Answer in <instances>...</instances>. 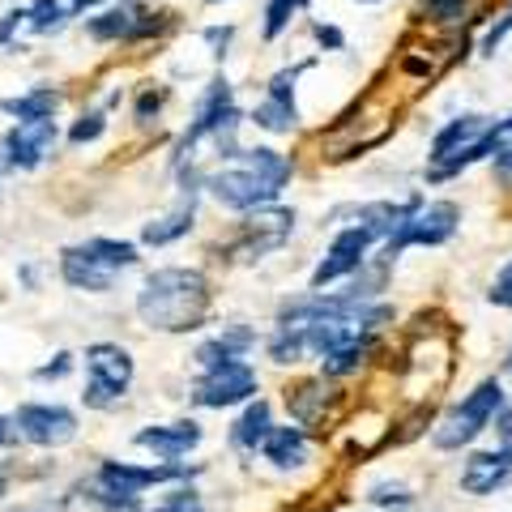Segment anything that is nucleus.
Listing matches in <instances>:
<instances>
[{
    "label": "nucleus",
    "mask_w": 512,
    "mask_h": 512,
    "mask_svg": "<svg viewBox=\"0 0 512 512\" xmlns=\"http://www.w3.org/2000/svg\"><path fill=\"white\" fill-rule=\"evenodd\" d=\"M60 278L69 282L73 291H90V295H107L111 282H116V274H107L103 265H94L77 244L60 252Z\"/></svg>",
    "instance_id": "a211bd4d"
},
{
    "label": "nucleus",
    "mask_w": 512,
    "mask_h": 512,
    "mask_svg": "<svg viewBox=\"0 0 512 512\" xmlns=\"http://www.w3.org/2000/svg\"><path fill=\"white\" fill-rule=\"evenodd\" d=\"M487 299L495 303V308H512V261L500 269V274H495V282H491Z\"/></svg>",
    "instance_id": "e433bc0d"
},
{
    "label": "nucleus",
    "mask_w": 512,
    "mask_h": 512,
    "mask_svg": "<svg viewBox=\"0 0 512 512\" xmlns=\"http://www.w3.org/2000/svg\"><path fill=\"white\" fill-rule=\"evenodd\" d=\"M495 175H500L504 184H512V146L504 154H495Z\"/></svg>",
    "instance_id": "37998d69"
},
{
    "label": "nucleus",
    "mask_w": 512,
    "mask_h": 512,
    "mask_svg": "<svg viewBox=\"0 0 512 512\" xmlns=\"http://www.w3.org/2000/svg\"><path fill=\"white\" fill-rule=\"evenodd\" d=\"M239 107H235V90H231V82L227 77H214L210 86H205V94L197 99V111H192V120H188V128H184V137H180V146H175V154H171V167L180 171V167H188L192 163V154H197V146L205 137L214 141V150H218V158H231L239 154V146H235V133H239Z\"/></svg>",
    "instance_id": "f03ea898"
},
{
    "label": "nucleus",
    "mask_w": 512,
    "mask_h": 512,
    "mask_svg": "<svg viewBox=\"0 0 512 512\" xmlns=\"http://www.w3.org/2000/svg\"><path fill=\"white\" fill-rule=\"evenodd\" d=\"M205 188H210V197L222 205V210H231V214H256V210H265V205H274L282 192L274 184H265L261 175H252L248 167H222V171H210L205 175Z\"/></svg>",
    "instance_id": "423d86ee"
},
{
    "label": "nucleus",
    "mask_w": 512,
    "mask_h": 512,
    "mask_svg": "<svg viewBox=\"0 0 512 512\" xmlns=\"http://www.w3.org/2000/svg\"><path fill=\"white\" fill-rule=\"evenodd\" d=\"M150 18L146 0H116V5H107L103 13H94L86 22V35L94 43H133L137 26Z\"/></svg>",
    "instance_id": "ddd939ff"
},
{
    "label": "nucleus",
    "mask_w": 512,
    "mask_h": 512,
    "mask_svg": "<svg viewBox=\"0 0 512 512\" xmlns=\"http://www.w3.org/2000/svg\"><path fill=\"white\" fill-rule=\"evenodd\" d=\"M60 128L56 120H35V124H13L5 141H0V158L9 171H35L47 154L56 150Z\"/></svg>",
    "instance_id": "f8f14e48"
},
{
    "label": "nucleus",
    "mask_w": 512,
    "mask_h": 512,
    "mask_svg": "<svg viewBox=\"0 0 512 512\" xmlns=\"http://www.w3.org/2000/svg\"><path fill=\"white\" fill-rule=\"evenodd\" d=\"M457 222H461V210L453 201H423V210H414L402 227L393 231V239L380 248V256L393 265V256H402L406 248H414V244H423V248H436V244H444V239H453L457 235Z\"/></svg>",
    "instance_id": "39448f33"
},
{
    "label": "nucleus",
    "mask_w": 512,
    "mask_h": 512,
    "mask_svg": "<svg viewBox=\"0 0 512 512\" xmlns=\"http://www.w3.org/2000/svg\"><path fill=\"white\" fill-rule=\"evenodd\" d=\"M231 163H239V167H248L252 175H261L265 184H274L278 192L291 184V175H295V163L286 154H278V150H269V146H256V150H239Z\"/></svg>",
    "instance_id": "4be33fe9"
},
{
    "label": "nucleus",
    "mask_w": 512,
    "mask_h": 512,
    "mask_svg": "<svg viewBox=\"0 0 512 512\" xmlns=\"http://www.w3.org/2000/svg\"><path fill=\"white\" fill-rule=\"evenodd\" d=\"M13 423H18L22 440L39 444V448H60L77 436V414L64 406H52V402H26L13 414Z\"/></svg>",
    "instance_id": "9b49d317"
},
{
    "label": "nucleus",
    "mask_w": 512,
    "mask_h": 512,
    "mask_svg": "<svg viewBox=\"0 0 512 512\" xmlns=\"http://www.w3.org/2000/svg\"><path fill=\"white\" fill-rule=\"evenodd\" d=\"M231 39H235V26H205V43L214 47V56L222 60L227 56V47H231Z\"/></svg>",
    "instance_id": "ea45409f"
},
{
    "label": "nucleus",
    "mask_w": 512,
    "mask_h": 512,
    "mask_svg": "<svg viewBox=\"0 0 512 512\" xmlns=\"http://www.w3.org/2000/svg\"><path fill=\"white\" fill-rule=\"evenodd\" d=\"M205 5H222V0H205Z\"/></svg>",
    "instance_id": "09e8293b"
},
{
    "label": "nucleus",
    "mask_w": 512,
    "mask_h": 512,
    "mask_svg": "<svg viewBox=\"0 0 512 512\" xmlns=\"http://www.w3.org/2000/svg\"><path fill=\"white\" fill-rule=\"evenodd\" d=\"M133 355L116 342H94L86 346V393L82 402L90 410H111L124 402L128 384H133Z\"/></svg>",
    "instance_id": "7ed1b4c3"
},
{
    "label": "nucleus",
    "mask_w": 512,
    "mask_h": 512,
    "mask_svg": "<svg viewBox=\"0 0 512 512\" xmlns=\"http://www.w3.org/2000/svg\"><path fill=\"white\" fill-rule=\"evenodd\" d=\"M376 239L367 235L359 222H350V227H342L338 235H333V244L325 252V261H320L312 269V291H320V286H333L338 278H355L359 269L367 265V252H372Z\"/></svg>",
    "instance_id": "9d476101"
},
{
    "label": "nucleus",
    "mask_w": 512,
    "mask_h": 512,
    "mask_svg": "<svg viewBox=\"0 0 512 512\" xmlns=\"http://www.w3.org/2000/svg\"><path fill=\"white\" fill-rule=\"evenodd\" d=\"M252 346H256V333H252L248 325H227L222 333H214V338H205V342L197 346V363L205 367V372H210V367L244 359Z\"/></svg>",
    "instance_id": "f3484780"
},
{
    "label": "nucleus",
    "mask_w": 512,
    "mask_h": 512,
    "mask_svg": "<svg viewBox=\"0 0 512 512\" xmlns=\"http://www.w3.org/2000/svg\"><path fill=\"white\" fill-rule=\"evenodd\" d=\"M504 406V389H500V380H483L478 389L466 397L461 406H453L444 414V419L436 423V431H431V444L440 448V453H457V448H466L478 431H483L491 419H495V410Z\"/></svg>",
    "instance_id": "20e7f679"
},
{
    "label": "nucleus",
    "mask_w": 512,
    "mask_h": 512,
    "mask_svg": "<svg viewBox=\"0 0 512 512\" xmlns=\"http://www.w3.org/2000/svg\"><path fill=\"white\" fill-rule=\"evenodd\" d=\"M261 453H265V461H274L278 470H295V466H303L308 461V431L303 427H274L265 436V444H261Z\"/></svg>",
    "instance_id": "aec40b11"
},
{
    "label": "nucleus",
    "mask_w": 512,
    "mask_h": 512,
    "mask_svg": "<svg viewBox=\"0 0 512 512\" xmlns=\"http://www.w3.org/2000/svg\"><path fill=\"white\" fill-rule=\"evenodd\" d=\"M137 316L141 325L158 333H188L201 329L210 316V278L188 265L154 269L146 286L137 291Z\"/></svg>",
    "instance_id": "f257e3e1"
},
{
    "label": "nucleus",
    "mask_w": 512,
    "mask_h": 512,
    "mask_svg": "<svg viewBox=\"0 0 512 512\" xmlns=\"http://www.w3.org/2000/svg\"><path fill=\"white\" fill-rule=\"evenodd\" d=\"M94 265H103L107 274H120V269H133L141 256H137V244H128V239H107V235H94L86 244H77Z\"/></svg>",
    "instance_id": "b1692460"
},
{
    "label": "nucleus",
    "mask_w": 512,
    "mask_h": 512,
    "mask_svg": "<svg viewBox=\"0 0 512 512\" xmlns=\"http://www.w3.org/2000/svg\"><path fill=\"white\" fill-rule=\"evenodd\" d=\"M303 69H308V60H303V64H291V69H278L274 77H269V94H265V99L295 103V82L303 77Z\"/></svg>",
    "instance_id": "7c9ffc66"
},
{
    "label": "nucleus",
    "mask_w": 512,
    "mask_h": 512,
    "mask_svg": "<svg viewBox=\"0 0 512 512\" xmlns=\"http://www.w3.org/2000/svg\"><path fill=\"white\" fill-rule=\"evenodd\" d=\"M504 367H508V376H512V355H508V359H504Z\"/></svg>",
    "instance_id": "49530a36"
},
{
    "label": "nucleus",
    "mask_w": 512,
    "mask_h": 512,
    "mask_svg": "<svg viewBox=\"0 0 512 512\" xmlns=\"http://www.w3.org/2000/svg\"><path fill=\"white\" fill-rule=\"evenodd\" d=\"M372 350H376V333H359V338H350L346 346H338L333 355L320 359V367H325L329 380H342V376H350V372H359L363 359L372 355Z\"/></svg>",
    "instance_id": "393cba45"
},
{
    "label": "nucleus",
    "mask_w": 512,
    "mask_h": 512,
    "mask_svg": "<svg viewBox=\"0 0 512 512\" xmlns=\"http://www.w3.org/2000/svg\"><path fill=\"white\" fill-rule=\"evenodd\" d=\"M512 35V5L500 13V18H495L491 22V30H487V35H483V56H495V47H500L504 39Z\"/></svg>",
    "instance_id": "c9c22d12"
},
{
    "label": "nucleus",
    "mask_w": 512,
    "mask_h": 512,
    "mask_svg": "<svg viewBox=\"0 0 512 512\" xmlns=\"http://www.w3.org/2000/svg\"><path fill=\"white\" fill-rule=\"evenodd\" d=\"M107 133V111L103 107H90V111H82L77 116V124L69 128V141L73 146H90V141H99Z\"/></svg>",
    "instance_id": "c756f323"
},
{
    "label": "nucleus",
    "mask_w": 512,
    "mask_h": 512,
    "mask_svg": "<svg viewBox=\"0 0 512 512\" xmlns=\"http://www.w3.org/2000/svg\"><path fill=\"white\" fill-rule=\"evenodd\" d=\"M22 436H18V423L13 419H0V444H18Z\"/></svg>",
    "instance_id": "c03bdc74"
},
{
    "label": "nucleus",
    "mask_w": 512,
    "mask_h": 512,
    "mask_svg": "<svg viewBox=\"0 0 512 512\" xmlns=\"http://www.w3.org/2000/svg\"><path fill=\"white\" fill-rule=\"evenodd\" d=\"M269 431H274V410H269V402H248V410L239 414L231 427V444L239 453H256Z\"/></svg>",
    "instance_id": "5701e85b"
},
{
    "label": "nucleus",
    "mask_w": 512,
    "mask_h": 512,
    "mask_svg": "<svg viewBox=\"0 0 512 512\" xmlns=\"http://www.w3.org/2000/svg\"><path fill=\"white\" fill-rule=\"evenodd\" d=\"M312 39L325 47V52H342V47H346V35H342V30L333 26V22H316V26H312Z\"/></svg>",
    "instance_id": "58836bf2"
},
{
    "label": "nucleus",
    "mask_w": 512,
    "mask_h": 512,
    "mask_svg": "<svg viewBox=\"0 0 512 512\" xmlns=\"http://www.w3.org/2000/svg\"><path fill=\"white\" fill-rule=\"evenodd\" d=\"M69 372H73V355L69 350H60V355H52V363L35 367V380H64Z\"/></svg>",
    "instance_id": "4c0bfd02"
},
{
    "label": "nucleus",
    "mask_w": 512,
    "mask_h": 512,
    "mask_svg": "<svg viewBox=\"0 0 512 512\" xmlns=\"http://www.w3.org/2000/svg\"><path fill=\"white\" fill-rule=\"evenodd\" d=\"M423 5V13L431 22H440V26H448V22H457L461 13L470 9V0H419Z\"/></svg>",
    "instance_id": "2f4dec72"
},
{
    "label": "nucleus",
    "mask_w": 512,
    "mask_h": 512,
    "mask_svg": "<svg viewBox=\"0 0 512 512\" xmlns=\"http://www.w3.org/2000/svg\"><path fill=\"white\" fill-rule=\"evenodd\" d=\"M256 372H252V363L244 359H235V363H222V367H210L201 380H197V389H192V402L205 406V410H222V406H239V402H252L256 397Z\"/></svg>",
    "instance_id": "1a4fd4ad"
},
{
    "label": "nucleus",
    "mask_w": 512,
    "mask_h": 512,
    "mask_svg": "<svg viewBox=\"0 0 512 512\" xmlns=\"http://www.w3.org/2000/svg\"><path fill=\"white\" fill-rule=\"evenodd\" d=\"M367 500H372V504H384V508H406L414 495H410L402 483H376L372 491H367Z\"/></svg>",
    "instance_id": "473e14b6"
},
{
    "label": "nucleus",
    "mask_w": 512,
    "mask_h": 512,
    "mask_svg": "<svg viewBox=\"0 0 512 512\" xmlns=\"http://www.w3.org/2000/svg\"><path fill=\"white\" fill-rule=\"evenodd\" d=\"M491 128V120L487 116H478V111H470V116H461V120H448L436 137H431V154H427V163L431 167H440V163H448L453 154H461V150H470L478 137H483Z\"/></svg>",
    "instance_id": "dca6fc26"
},
{
    "label": "nucleus",
    "mask_w": 512,
    "mask_h": 512,
    "mask_svg": "<svg viewBox=\"0 0 512 512\" xmlns=\"http://www.w3.org/2000/svg\"><path fill=\"white\" fill-rule=\"evenodd\" d=\"M163 103H167V86H146L141 90V99H137V120L150 124L158 111H163Z\"/></svg>",
    "instance_id": "72a5a7b5"
},
{
    "label": "nucleus",
    "mask_w": 512,
    "mask_h": 512,
    "mask_svg": "<svg viewBox=\"0 0 512 512\" xmlns=\"http://www.w3.org/2000/svg\"><path fill=\"white\" fill-rule=\"evenodd\" d=\"M265 350H269V359L274 363H299L303 359V350H308V329H299V325H278L274 329V338L265 342Z\"/></svg>",
    "instance_id": "a878e982"
},
{
    "label": "nucleus",
    "mask_w": 512,
    "mask_h": 512,
    "mask_svg": "<svg viewBox=\"0 0 512 512\" xmlns=\"http://www.w3.org/2000/svg\"><path fill=\"white\" fill-rule=\"evenodd\" d=\"M150 512H205V504H201V495L192 491V487H180L167 504H158V508H150Z\"/></svg>",
    "instance_id": "f704fd0d"
},
{
    "label": "nucleus",
    "mask_w": 512,
    "mask_h": 512,
    "mask_svg": "<svg viewBox=\"0 0 512 512\" xmlns=\"http://www.w3.org/2000/svg\"><path fill=\"white\" fill-rule=\"evenodd\" d=\"M18 26H26V9H9L5 18H0V47L18 35Z\"/></svg>",
    "instance_id": "a19ab883"
},
{
    "label": "nucleus",
    "mask_w": 512,
    "mask_h": 512,
    "mask_svg": "<svg viewBox=\"0 0 512 512\" xmlns=\"http://www.w3.org/2000/svg\"><path fill=\"white\" fill-rule=\"evenodd\" d=\"M295 231V210H282V205H265V210H256L244 218V227H239L235 244L227 248L235 261H261L265 252H278L286 239Z\"/></svg>",
    "instance_id": "6e6552de"
},
{
    "label": "nucleus",
    "mask_w": 512,
    "mask_h": 512,
    "mask_svg": "<svg viewBox=\"0 0 512 512\" xmlns=\"http://www.w3.org/2000/svg\"><path fill=\"white\" fill-rule=\"evenodd\" d=\"M359 5H380V0H359Z\"/></svg>",
    "instance_id": "de8ad7c7"
},
{
    "label": "nucleus",
    "mask_w": 512,
    "mask_h": 512,
    "mask_svg": "<svg viewBox=\"0 0 512 512\" xmlns=\"http://www.w3.org/2000/svg\"><path fill=\"white\" fill-rule=\"evenodd\" d=\"M512 478V444L495 448V453H474L461 470V491L470 495H491Z\"/></svg>",
    "instance_id": "2eb2a0df"
},
{
    "label": "nucleus",
    "mask_w": 512,
    "mask_h": 512,
    "mask_svg": "<svg viewBox=\"0 0 512 512\" xmlns=\"http://www.w3.org/2000/svg\"><path fill=\"white\" fill-rule=\"evenodd\" d=\"M60 103H64L60 90L35 86V90H26V94H13V99H5L0 107H5V116H13L18 124H35V120H56Z\"/></svg>",
    "instance_id": "412c9836"
},
{
    "label": "nucleus",
    "mask_w": 512,
    "mask_h": 512,
    "mask_svg": "<svg viewBox=\"0 0 512 512\" xmlns=\"http://www.w3.org/2000/svg\"><path fill=\"white\" fill-rule=\"evenodd\" d=\"M133 444H137V448H150V453L163 457V461H175V457H184L188 448L201 444V427L192 423V419H180V423H150V427L137 431Z\"/></svg>",
    "instance_id": "4468645a"
},
{
    "label": "nucleus",
    "mask_w": 512,
    "mask_h": 512,
    "mask_svg": "<svg viewBox=\"0 0 512 512\" xmlns=\"http://www.w3.org/2000/svg\"><path fill=\"white\" fill-rule=\"evenodd\" d=\"M94 5H103V0H64V9H69L73 18L77 13H86V9H94Z\"/></svg>",
    "instance_id": "a18cd8bd"
},
{
    "label": "nucleus",
    "mask_w": 512,
    "mask_h": 512,
    "mask_svg": "<svg viewBox=\"0 0 512 512\" xmlns=\"http://www.w3.org/2000/svg\"><path fill=\"white\" fill-rule=\"evenodd\" d=\"M329 397H333V389H329L325 380H303V384H295V389H286V410H291L295 427H316V423H325Z\"/></svg>",
    "instance_id": "6ab92c4d"
},
{
    "label": "nucleus",
    "mask_w": 512,
    "mask_h": 512,
    "mask_svg": "<svg viewBox=\"0 0 512 512\" xmlns=\"http://www.w3.org/2000/svg\"><path fill=\"white\" fill-rule=\"evenodd\" d=\"M69 18L73 13L64 9V0H30L26 5V26L35 30V35H56Z\"/></svg>",
    "instance_id": "cd10ccee"
},
{
    "label": "nucleus",
    "mask_w": 512,
    "mask_h": 512,
    "mask_svg": "<svg viewBox=\"0 0 512 512\" xmlns=\"http://www.w3.org/2000/svg\"><path fill=\"white\" fill-rule=\"evenodd\" d=\"M495 431H500V440H504V444H512V406H508V402L495 410Z\"/></svg>",
    "instance_id": "79ce46f5"
},
{
    "label": "nucleus",
    "mask_w": 512,
    "mask_h": 512,
    "mask_svg": "<svg viewBox=\"0 0 512 512\" xmlns=\"http://www.w3.org/2000/svg\"><path fill=\"white\" fill-rule=\"evenodd\" d=\"M252 124H256V128H265V133H295L299 111H295V103L265 99V103H256V107H252Z\"/></svg>",
    "instance_id": "bb28decb"
},
{
    "label": "nucleus",
    "mask_w": 512,
    "mask_h": 512,
    "mask_svg": "<svg viewBox=\"0 0 512 512\" xmlns=\"http://www.w3.org/2000/svg\"><path fill=\"white\" fill-rule=\"evenodd\" d=\"M192 474H197V466H184V461H163V466H128V461H103L90 487H99L107 495H124V500H141V491H146V487L184 483V478H192Z\"/></svg>",
    "instance_id": "0eeeda50"
},
{
    "label": "nucleus",
    "mask_w": 512,
    "mask_h": 512,
    "mask_svg": "<svg viewBox=\"0 0 512 512\" xmlns=\"http://www.w3.org/2000/svg\"><path fill=\"white\" fill-rule=\"evenodd\" d=\"M303 9H308V0H269V5H265V26H261L265 43H274L282 30L291 26L295 13H303Z\"/></svg>",
    "instance_id": "c85d7f7f"
}]
</instances>
